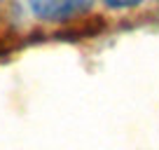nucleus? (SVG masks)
<instances>
[{
    "instance_id": "obj_1",
    "label": "nucleus",
    "mask_w": 159,
    "mask_h": 150,
    "mask_svg": "<svg viewBox=\"0 0 159 150\" xmlns=\"http://www.w3.org/2000/svg\"><path fill=\"white\" fill-rule=\"evenodd\" d=\"M91 2L94 0H28V7L40 21L59 24V21H68L84 14L91 7Z\"/></svg>"
},
{
    "instance_id": "obj_2",
    "label": "nucleus",
    "mask_w": 159,
    "mask_h": 150,
    "mask_svg": "<svg viewBox=\"0 0 159 150\" xmlns=\"http://www.w3.org/2000/svg\"><path fill=\"white\" fill-rule=\"evenodd\" d=\"M103 2L112 10H131V7H138L143 0H103Z\"/></svg>"
},
{
    "instance_id": "obj_3",
    "label": "nucleus",
    "mask_w": 159,
    "mask_h": 150,
    "mask_svg": "<svg viewBox=\"0 0 159 150\" xmlns=\"http://www.w3.org/2000/svg\"><path fill=\"white\" fill-rule=\"evenodd\" d=\"M12 47H14V45H12L10 38H5V40L0 38V56H7V54L12 52Z\"/></svg>"
}]
</instances>
